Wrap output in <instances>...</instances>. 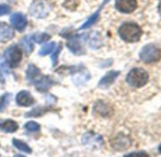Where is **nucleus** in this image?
Segmentation results:
<instances>
[{
  "label": "nucleus",
  "instance_id": "1",
  "mask_svg": "<svg viewBox=\"0 0 161 157\" xmlns=\"http://www.w3.org/2000/svg\"><path fill=\"white\" fill-rule=\"evenodd\" d=\"M118 33L124 42L136 43L142 36V30L137 24L124 23L119 27Z\"/></svg>",
  "mask_w": 161,
  "mask_h": 157
},
{
  "label": "nucleus",
  "instance_id": "2",
  "mask_svg": "<svg viewBox=\"0 0 161 157\" xmlns=\"http://www.w3.org/2000/svg\"><path fill=\"white\" fill-rule=\"evenodd\" d=\"M149 82V74L142 68H133L126 77V83L135 88H140Z\"/></svg>",
  "mask_w": 161,
  "mask_h": 157
},
{
  "label": "nucleus",
  "instance_id": "3",
  "mask_svg": "<svg viewBox=\"0 0 161 157\" xmlns=\"http://www.w3.org/2000/svg\"><path fill=\"white\" fill-rule=\"evenodd\" d=\"M139 59L145 63H153L161 59V50L158 46L150 44L140 50L139 52Z\"/></svg>",
  "mask_w": 161,
  "mask_h": 157
},
{
  "label": "nucleus",
  "instance_id": "4",
  "mask_svg": "<svg viewBox=\"0 0 161 157\" xmlns=\"http://www.w3.org/2000/svg\"><path fill=\"white\" fill-rule=\"evenodd\" d=\"M22 58H23V51L21 47H19L16 45L11 46L4 52V59L6 60L10 67H16L19 64V62L22 61Z\"/></svg>",
  "mask_w": 161,
  "mask_h": 157
},
{
  "label": "nucleus",
  "instance_id": "5",
  "mask_svg": "<svg viewBox=\"0 0 161 157\" xmlns=\"http://www.w3.org/2000/svg\"><path fill=\"white\" fill-rule=\"evenodd\" d=\"M51 11L50 5L45 0H37L30 6V14L35 18H45Z\"/></svg>",
  "mask_w": 161,
  "mask_h": 157
},
{
  "label": "nucleus",
  "instance_id": "6",
  "mask_svg": "<svg viewBox=\"0 0 161 157\" xmlns=\"http://www.w3.org/2000/svg\"><path fill=\"white\" fill-rule=\"evenodd\" d=\"M68 41H67V47L68 49L75 55L80 56L86 53V50L82 45V41L85 38V34L82 35H78V34H71L69 33V36L67 37Z\"/></svg>",
  "mask_w": 161,
  "mask_h": 157
},
{
  "label": "nucleus",
  "instance_id": "7",
  "mask_svg": "<svg viewBox=\"0 0 161 157\" xmlns=\"http://www.w3.org/2000/svg\"><path fill=\"white\" fill-rule=\"evenodd\" d=\"M116 9L122 14H131L137 8L136 0H116Z\"/></svg>",
  "mask_w": 161,
  "mask_h": 157
},
{
  "label": "nucleus",
  "instance_id": "8",
  "mask_svg": "<svg viewBox=\"0 0 161 157\" xmlns=\"http://www.w3.org/2000/svg\"><path fill=\"white\" fill-rule=\"evenodd\" d=\"M10 21L13 27L20 32L23 31L28 25V20L26 15L21 13H15L12 14L10 17Z\"/></svg>",
  "mask_w": 161,
  "mask_h": 157
},
{
  "label": "nucleus",
  "instance_id": "9",
  "mask_svg": "<svg viewBox=\"0 0 161 157\" xmlns=\"http://www.w3.org/2000/svg\"><path fill=\"white\" fill-rule=\"evenodd\" d=\"M43 76V74L41 73L40 69L33 63L29 64L27 71H26V80L29 84H35L40 78Z\"/></svg>",
  "mask_w": 161,
  "mask_h": 157
},
{
  "label": "nucleus",
  "instance_id": "10",
  "mask_svg": "<svg viewBox=\"0 0 161 157\" xmlns=\"http://www.w3.org/2000/svg\"><path fill=\"white\" fill-rule=\"evenodd\" d=\"M120 72L119 71H116V70H111L109 72H107L102 78L101 81L98 84V86L102 89H106L109 86H111L114 82L117 80V78L119 76Z\"/></svg>",
  "mask_w": 161,
  "mask_h": 157
},
{
  "label": "nucleus",
  "instance_id": "11",
  "mask_svg": "<svg viewBox=\"0 0 161 157\" xmlns=\"http://www.w3.org/2000/svg\"><path fill=\"white\" fill-rule=\"evenodd\" d=\"M15 100H16V103L19 105V106H22V107H30L31 105L34 104L35 100H34V98L31 96V94L27 91V90H22L20 91L17 95H16V98H15Z\"/></svg>",
  "mask_w": 161,
  "mask_h": 157
},
{
  "label": "nucleus",
  "instance_id": "12",
  "mask_svg": "<svg viewBox=\"0 0 161 157\" xmlns=\"http://www.w3.org/2000/svg\"><path fill=\"white\" fill-rule=\"evenodd\" d=\"M111 145L117 150H124L130 147L131 141L127 136H125L122 133H119L118 136H116L114 139H112Z\"/></svg>",
  "mask_w": 161,
  "mask_h": 157
},
{
  "label": "nucleus",
  "instance_id": "13",
  "mask_svg": "<svg viewBox=\"0 0 161 157\" xmlns=\"http://www.w3.org/2000/svg\"><path fill=\"white\" fill-rule=\"evenodd\" d=\"M14 37V30L5 22H0V42L7 43Z\"/></svg>",
  "mask_w": 161,
  "mask_h": 157
},
{
  "label": "nucleus",
  "instance_id": "14",
  "mask_svg": "<svg viewBox=\"0 0 161 157\" xmlns=\"http://www.w3.org/2000/svg\"><path fill=\"white\" fill-rule=\"evenodd\" d=\"M53 84H54V81L52 80L50 76L43 75L40 80L34 84V86H35L37 91L45 93V92L48 91V89L51 88Z\"/></svg>",
  "mask_w": 161,
  "mask_h": 157
},
{
  "label": "nucleus",
  "instance_id": "15",
  "mask_svg": "<svg viewBox=\"0 0 161 157\" xmlns=\"http://www.w3.org/2000/svg\"><path fill=\"white\" fill-rule=\"evenodd\" d=\"M83 143L86 145H89V146L97 145L98 147H101L103 144V141L101 135L94 133L92 132H88L83 136Z\"/></svg>",
  "mask_w": 161,
  "mask_h": 157
},
{
  "label": "nucleus",
  "instance_id": "16",
  "mask_svg": "<svg viewBox=\"0 0 161 157\" xmlns=\"http://www.w3.org/2000/svg\"><path fill=\"white\" fill-rule=\"evenodd\" d=\"M89 80H90V74L86 70H84L82 72L80 70H75V74L73 75L72 81L76 85H83L86 84Z\"/></svg>",
  "mask_w": 161,
  "mask_h": 157
},
{
  "label": "nucleus",
  "instance_id": "17",
  "mask_svg": "<svg viewBox=\"0 0 161 157\" xmlns=\"http://www.w3.org/2000/svg\"><path fill=\"white\" fill-rule=\"evenodd\" d=\"M86 41L89 45V46L93 49H98L103 45V40L101 35L97 31H93L88 35H86Z\"/></svg>",
  "mask_w": 161,
  "mask_h": 157
},
{
  "label": "nucleus",
  "instance_id": "18",
  "mask_svg": "<svg viewBox=\"0 0 161 157\" xmlns=\"http://www.w3.org/2000/svg\"><path fill=\"white\" fill-rule=\"evenodd\" d=\"M18 130V124L12 119H7L3 122H0V131L7 133H14Z\"/></svg>",
  "mask_w": 161,
  "mask_h": 157
},
{
  "label": "nucleus",
  "instance_id": "19",
  "mask_svg": "<svg viewBox=\"0 0 161 157\" xmlns=\"http://www.w3.org/2000/svg\"><path fill=\"white\" fill-rule=\"evenodd\" d=\"M107 1H108V0H105L104 3L102 5V7H101V8H100V9H99V10H98V11H97V12H96V13L93 14V15H91V16L89 17V19H88V20H87V21H86V23H85L83 26H80V30H86V29H89L91 26H93V25H94V24H95V23H96V22L99 20L100 14H101V9L103 7V5H104V4H105Z\"/></svg>",
  "mask_w": 161,
  "mask_h": 157
},
{
  "label": "nucleus",
  "instance_id": "20",
  "mask_svg": "<svg viewBox=\"0 0 161 157\" xmlns=\"http://www.w3.org/2000/svg\"><path fill=\"white\" fill-rule=\"evenodd\" d=\"M19 45L21 46L22 49L25 51V53L27 55H30L33 51V49H34V46L31 43V39L30 36H26L23 39H21Z\"/></svg>",
  "mask_w": 161,
  "mask_h": 157
},
{
  "label": "nucleus",
  "instance_id": "21",
  "mask_svg": "<svg viewBox=\"0 0 161 157\" xmlns=\"http://www.w3.org/2000/svg\"><path fill=\"white\" fill-rule=\"evenodd\" d=\"M13 144L17 149H19V150H21V151H23L25 153H31V151H32V149L30 148V146L27 143H25L24 141H21L19 139L14 138L13 139Z\"/></svg>",
  "mask_w": 161,
  "mask_h": 157
},
{
  "label": "nucleus",
  "instance_id": "22",
  "mask_svg": "<svg viewBox=\"0 0 161 157\" xmlns=\"http://www.w3.org/2000/svg\"><path fill=\"white\" fill-rule=\"evenodd\" d=\"M31 39L37 44H42L50 39V35L46 32H36L31 36Z\"/></svg>",
  "mask_w": 161,
  "mask_h": 157
},
{
  "label": "nucleus",
  "instance_id": "23",
  "mask_svg": "<svg viewBox=\"0 0 161 157\" xmlns=\"http://www.w3.org/2000/svg\"><path fill=\"white\" fill-rule=\"evenodd\" d=\"M10 74L9 64L7 63L4 57H0V80H4V76Z\"/></svg>",
  "mask_w": 161,
  "mask_h": 157
},
{
  "label": "nucleus",
  "instance_id": "24",
  "mask_svg": "<svg viewBox=\"0 0 161 157\" xmlns=\"http://www.w3.org/2000/svg\"><path fill=\"white\" fill-rule=\"evenodd\" d=\"M47 111H48V109H47V108H44V107H36V108L32 109L31 111L28 112L26 114V117H37V116H41L45 113H47Z\"/></svg>",
  "mask_w": 161,
  "mask_h": 157
},
{
  "label": "nucleus",
  "instance_id": "25",
  "mask_svg": "<svg viewBox=\"0 0 161 157\" xmlns=\"http://www.w3.org/2000/svg\"><path fill=\"white\" fill-rule=\"evenodd\" d=\"M95 111L98 112L99 115L103 116H106L109 115V111H110V108L107 107V105L102 101L98 102L97 105L95 106Z\"/></svg>",
  "mask_w": 161,
  "mask_h": 157
},
{
  "label": "nucleus",
  "instance_id": "26",
  "mask_svg": "<svg viewBox=\"0 0 161 157\" xmlns=\"http://www.w3.org/2000/svg\"><path fill=\"white\" fill-rule=\"evenodd\" d=\"M11 99H12L11 93H5L4 95L1 96V98H0V112L4 111L5 108L10 104Z\"/></svg>",
  "mask_w": 161,
  "mask_h": 157
},
{
  "label": "nucleus",
  "instance_id": "27",
  "mask_svg": "<svg viewBox=\"0 0 161 157\" xmlns=\"http://www.w3.org/2000/svg\"><path fill=\"white\" fill-rule=\"evenodd\" d=\"M55 46H56V45H55L54 42L47 43V45H45V46H43L41 47V49L39 50V55H40V56H46V55L49 54L51 51L54 50Z\"/></svg>",
  "mask_w": 161,
  "mask_h": 157
},
{
  "label": "nucleus",
  "instance_id": "28",
  "mask_svg": "<svg viewBox=\"0 0 161 157\" xmlns=\"http://www.w3.org/2000/svg\"><path fill=\"white\" fill-rule=\"evenodd\" d=\"M25 129L29 132L35 133L40 130V125L36 123L35 121H29L25 124Z\"/></svg>",
  "mask_w": 161,
  "mask_h": 157
},
{
  "label": "nucleus",
  "instance_id": "29",
  "mask_svg": "<svg viewBox=\"0 0 161 157\" xmlns=\"http://www.w3.org/2000/svg\"><path fill=\"white\" fill-rule=\"evenodd\" d=\"M62 49H63V45H62V44H60V45L57 46L56 49L54 48V52H53V54H52V56H51L52 66H55V65L57 64V62H58V58H59V54H60V52H61Z\"/></svg>",
  "mask_w": 161,
  "mask_h": 157
},
{
  "label": "nucleus",
  "instance_id": "30",
  "mask_svg": "<svg viewBox=\"0 0 161 157\" xmlns=\"http://www.w3.org/2000/svg\"><path fill=\"white\" fill-rule=\"evenodd\" d=\"M11 12V7L6 4H1L0 5V16L1 15H6Z\"/></svg>",
  "mask_w": 161,
  "mask_h": 157
},
{
  "label": "nucleus",
  "instance_id": "31",
  "mask_svg": "<svg viewBox=\"0 0 161 157\" xmlns=\"http://www.w3.org/2000/svg\"><path fill=\"white\" fill-rule=\"evenodd\" d=\"M124 156L125 157H135V156H145V157H147L148 154H146L145 152H132V153L126 154Z\"/></svg>",
  "mask_w": 161,
  "mask_h": 157
},
{
  "label": "nucleus",
  "instance_id": "32",
  "mask_svg": "<svg viewBox=\"0 0 161 157\" xmlns=\"http://www.w3.org/2000/svg\"><path fill=\"white\" fill-rule=\"evenodd\" d=\"M158 12H159V14H161V1L159 2V5H158Z\"/></svg>",
  "mask_w": 161,
  "mask_h": 157
},
{
  "label": "nucleus",
  "instance_id": "33",
  "mask_svg": "<svg viewBox=\"0 0 161 157\" xmlns=\"http://www.w3.org/2000/svg\"><path fill=\"white\" fill-rule=\"evenodd\" d=\"M158 151L161 153V144H160V145H159V147H158Z\"/></svg>",
  "mask_w": 161,
  "mask_h": 157
}]
</instances>
